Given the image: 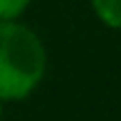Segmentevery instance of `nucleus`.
I'll list each match as a JSON object with an SVG mask.
<instances>
[{"instance_id": "1", "label": "nucleus", "mask_w": 121, "mask_h": 121, "mask_svg": "<svg viewBox=\"0 0 121 121\" xmlns=\"http://www.w3.org/2000/svg\"><path fill=\"white\" fill-rule=\"evenodd\" d=\"M47 72L40 36L20 20H0V99L22 101L36 92Z\"/></svg>"}, {"instance_id": "2", "label": "nucleus", "mask_w": 121, "mask_h": 121, "mask_svg": "<svg viewBox=\"0 0 121 121\" xmlns=\"http://www.w3.org/2000/svg\"><path fill=\"white\" fill-rule=\"evenodd\" d=\"M90 7L105 27L121 31V0H90Z\"/></svg>"}, {"instance_id": "3", "label": "nucleus", "mask_w": 121, "mask_h": 121, "mask_svg": "<svg viewBox=\"0 0 121 121\" xmlns=\"http://www.w3.org/2000/svg\"><path fill=\"white\" fill-rule=\"evenodd\" d=\"M31 0H0V20H20Z\"/></svg>"}, {"instance_id": "4", "label": "nucleus", "mask_w": 121, "mask_h": 121, "mask_svg": "<svg viewBox=\"0 0 121 121\" xmlns=\"http://www.w3.org/2000/svg\"><path fill=\"white\" fill-rule=\"evenodd\" d=\"M2 117H4V101L0 99V121H2Z\"/></svg>"}]
</instances>
